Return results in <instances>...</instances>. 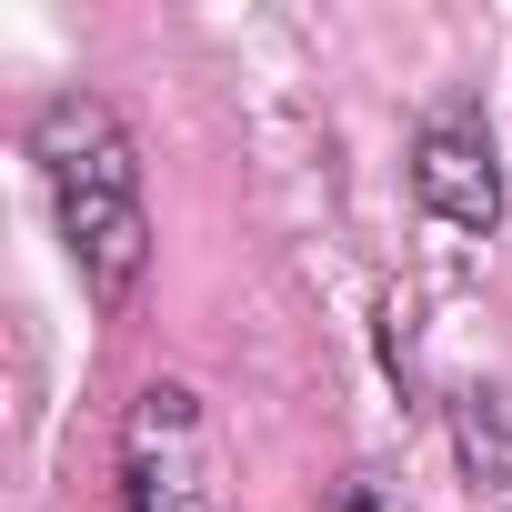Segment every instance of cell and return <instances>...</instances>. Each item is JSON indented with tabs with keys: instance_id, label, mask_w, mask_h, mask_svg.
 Listing matches in <instances>:
<instances>
[{
	"instance_id": "1",
	"label": "cell",
	"mask_w": 512,
	"mask_h": 512,
	"mask_svg": "<svg viewBox=\"0 0 512 512\" xmlns=\"http://www.w3.org/2000/svg\"><path fill=\"white\" fill-rule=\"evenodd\" d=\"M31 161H41V191H51V221H61V251H71L81 292L101 312H121L151 272V201H141L131 131L111 121V101L61 91L31 121Z\"/></svg>"
},
{
	"instance_id": "2",
	"label": "cell",
	"mask_w": 512,
	"mask_h": 512,
	"mask_svg": "<svg viewBox=\"0 0 512 512\" xmlns=\"http://www.w3.org/2000/svg\"><path fill=\"white\" fill-rule=\"evenodd\" d=\"M121 512H231L221 442L191 382H141L121 412Z\"/></svg>"
},
{
	"instance_id": "3",
	"label": "cell",
	"mask_w": 512,
	"mask_h": 512,
	"mask_svg": "<svg viewBox=\"0 0 512 512\" xmlns=\"http://www.w3.org/2000/svg\"><path fill=\"white\" fill-rule=\"evenodd\" d=\"M412 201L442 231H492L502 221V161H492V131L472 111L422 121V141H412Z\"/></svg>"
},
{
	"instance_id": "4",
	"label": "cell",
	"mask_w": 512,
	"mask_h": 512,
	"mask_svg": "<svg viewBox=\"0 0 512 512\" xmlns=\"http://www.w3.org/2000/svg\"><path fill=\"white\" fill-rule=\"evenodd\" d=\"M452 442H462V472L492 502H512V402L502 392H462L452 402Z\"/></svg>"
},
{
	"instance_id": "5",
	"label": "cell",
	"mask_w": 512,
	"mask_h": 512,
	"mask_svg": "<svg viewBox=\"0 0 512 512\" xmlns=\"http://www.w3.org/2000/svg\"><path fill=\"white\" fill-rule=\"evenodd\" d=\"M332 512H412V502H402V492H392V482H382V472H352V482H342V502H332Z\"/></svg>"
}]
</instances>
